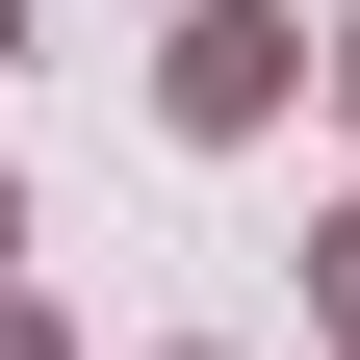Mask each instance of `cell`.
Here are the masks:
<instances>
[{
  "label": "cell",
  "instance_id": "obj_1",
  "mask_svg": "<svg viewBox=\"0 0 360 360\" xmlns=\"http://www.w3.org/2000/svg\"><path fill=\"white\" fill-rule=\"evenodd\" d=\"M283 103V26H232V0H206V26H180V129H257Z\"/></svg>",
  "mask_w": 360,
  "mask_h": 360
}]
</instances>
